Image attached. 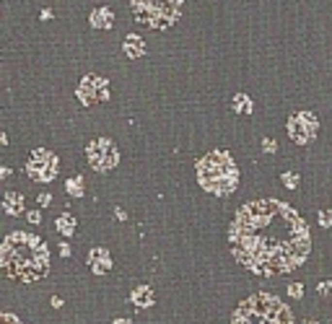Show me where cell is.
Here are the masks:
<instances>
[{"label": "cell", "mask_w": 332, "mask_h": 324, "mask_svg": "<svg viewBox=\"0 0 332 324\" xmlns=\"http://www.w3.org/2000/svg\"><path fill=\"white\" fill-rule=\"evenodd\" d=\"M285 130H288V138L299 146H309V143L316 140V132H319V119H316L314 112H293L285 122Z\"/></svg>", "instance_id": "cell-6"}, {"label": "cell", "mask_w": 332, "mask_h": 324, "mask_svg": "<svg viewBox=\"0 0 332 324\" xmlns=\"http://www.w3.org/2000/svg\"><path fill=\"white\" fill-rule=\"evenodd\" d=\"M3 210L13 218H18L21 213H24V194L21 192H5L3 197Z\"/></svg>", "instance_id": "cell-13"}, {"label": "cell", "mask_w": 332, "mask_h": 324, "mask_svg": "<svg viewBox=\"0 0 332 324\" xmlns=\"http://www.w3.org/2000/svg\"><path fill=\"white\" fill-rule=\"evenodd\" d=\"M0 177H3V179H8V177H11V169H8V166H3V171H0Z\"/></svg>", "instance_id": "cell-27"}, {"label": "cell", "mask_w": 332, "mask_h": 324, "mask_svg": "<svg viewBox=\"0 0 332 324\" xmlns=\"http://www.w3.org/2000/svg\"><path fill=\"white\" fill-rule=\"evenodd\" d=\"M319 226L322 228H332V213L330 210H322L319 213Z\"/></svg>", "instance_id": "cell-19"}, {"label": "cell", "mask_w": 332, "mask_h": 324, "mask_svg": "<svg viewBox=\"0 0 332 324\" xmlns=\"http://www.w3.org/2000/svg\"><path fill=\"white\" fill-rule=\"evenodd\" d=\"M0 267L13 280H39L50 270L47 244L29 231H11L0 246Z\"/></svg>", "instance_id": "cell-2"}, {"label": "cell", "mask_w": 332, "mask_h": 324, "mask_svg": "<svg viewBox=\"0 0 332 324\" xmlns=\"http://www.w3.org/2000/svg\"><path fill=\"white\" fill-rule=\"evenodd\" d=\"M115 215H117V218H119V221H125V218H127V215H125V213H122V208H115Z\"/></svg>", "instance_id": "cell-26"}, {"label": "cell", "mask_w": 332, "mask_h": 324, "mask_svg": "<svg viewBox=\"0 0 332 324\" xmlns=\"http://www.w3.org/2000/svg\"><path fill=\"white\" fill-rule=\"evenodd\" d=\"M133 298H135V306H150V304H153V291L140 285V288H135Z\"/></svg>", "instance_id": "cell-16"}, {"label": "cell", "mask_w": 332, "mask_h": 324, "mask_svg": "<svg viewBox=\"0 0 332 324\" xmlns=\"http://www.w3.org/2000/svg\"><path fill=\"white\" fill-rule=\"evenodd\" d=\"M122 52L127 60H140L146 55V42H143L140 34H127L122 39Z\"/></svg>", "instance_id": "cell-11"}, {"label": "cell", "mask_w": 332, "mask_h": 324, "mask_svg": "<svg viewBox=\"0 0 332 324\" xmlns=\"http://www.w3.org/2000/svg\"><path fill=\"white\" fill-rule=\"evenodd\" d=\"M231 324H293V314L275 296L257 293L233 311Z\"/></svg>", "instance_id": "cell-4"}, {"label": "cell", "mask_w": 332, "mask_h": 324, "mask_svg": "<svg viewBox=\"0 0 332 324\" xmlns=\"http://www.w3.org/2000/svg\"><path fill=\"white\" fill-rule=\"evenodd\" d=\"M88 24H91L94 29H104V32H109V29L115 26V11L107 8V5H99V8L91 11Z\"/></svg>", "instance_id": "cell-10"}, {"label": "cell", "mask_w": 332, "mask_h": 324, "mask_svg": "<svg viewBox=\"0 0 332 324\" xmlns=\"http://www.w3.org/2000/svg\"><path fill=\"white\" fill-rule=\"evenodd\" d=\"M88 265H91L94 273H107V270L112 267V257L107 249H101V246H96V249H91V254H88Z\"/></svg>", "instance_id": "cell-12"}, {"label": "cell", "mask_w": 332, "mask_h": 324, "mask_svg": "<svg viewBox=\"0 0 332 324\" xmlns=\"http://www.w3.org/2000/svg\"><path fill=\"white\" fill-rule=\"evenodd\" d=\"M179 8L182 5L171 0H133V13L140 24H148L150 29H169L177 24Z\"/></svg>", "instance_id": "cell-5"}, {"label": "cell", "mask_w": 332, "mask_h": 324, "mask_svg": "<svg viewBox=\"0 0 332 324\" xmlns=\"http://www.w3.org/2000/svg\"><path fill=\"white\" fill-rule=\"evenodd\" d=\"M65 190H67L70 197H81V194H83V177H70L65 182Z\"/></svg>", "instance_id": "cell-17"}, {"label": "cell", "mask_w": 332, "mask_h": 324, "mask_svg": "<svg viewBox=\"0 0 332 324\" xmlns=\"http://www.w3.org/2000/svg\"><path fill=\"white\" fill-rule=\"evenodd\" d=\"M50 200H52L50 194H39V205H50Z\"/></svg>", "instance_id": "cell-25"}, {"label": "cell", "mask_w": 332, "mask_h": 324, "mask_svg": "<svg viewBox=\"0 0 332 324\" xmlns=\"http://www.w3.org/2000/svg\"><path fill=\"white\" fill-rule=\"evenodd\" d=\"M262 150H265V153H278V143L273 138H265L262 140Z\"/></svg>", "instance_id": "cell-20"}, {"label": "cell", "mask_w": 332, "mask_h": 324, "mask_svg": "<svg viewBox=\"0 0 332 324\" xmlns=\"http://www.w3.org/2000/svg\"><path fill=\"white\" fill-rule=\"evenodd\" d=\"M288 293H293V296H301V293H304V288H301V285H291Z\"/></svg>", "instance_id": "cell-22"}, {"label": "cell", "mask_w": 332, "mask_h": 324, "mask_svg": "<svg viewBox=\"0 0 332 324\" xmlns=\"http://www.w3.org/2000/svg\"><path fill=\"white\" fill-rule=\"evenodd\" d=\"M86 153H88V163H91L96 171H109V169H115L117 161H119L117 146L109 138L91 140V143H88V148H86Z\"/></svg>", "instance_id": "cell-9"}, {"label": "cell", "mask_w": 332, "mask_h": 324, "mask_svg": "<svg viewBox=\"0 0 332 324\" xmlns=\"http://www.w3.org/2000/svg\"><path fill=\"white\" fill-rule=\"evenodd\" d=\"M231 109L236 112V114H252L254 101L249 99V94L239 91V94H233V96H231Z\"/></svg>", "instance_id": "cell-14"}, {"label": "cell", "mask_w": 332, "mask_h": 324, "mask_svg": "<svg viewBox=\"0 0 332 324\" xmlns=\"http://www.w3.org/2000/svg\"><path fill=\"white\" fill-rule=\"evenodd\" d=\"M57 169H60L57 156L47 148L32 150V156H29V161H26V174H29V179H34V182H44V184L52 182V179L57 177Z\"/></svg>", "instance_id": "cell-7"}, {"label": "cell", "mask_w": 332, "mask_h": 324, "mask_svg": "<svg viewBox=\"0 0 332 324\" xmlns=\"http://www.w3.org/2000/svg\"><path fill=\"white\" fill-rule=\"evenodd\" d=\"M39 18H42V21H50V18H52V11H50V8H44Z\"/></svg>", "instance_id": "cell-24"}, {"label": "cell", "mask_w": 332, "mask_h": 324, "mask_svg": "<svg viewBox=\"0 0 332 324\" xmlns=\"http://www.w3.org/2000/svg\"><path fill=\"white\" fill-rule=\"evenodd\" d=\"M198 182L210 194H231L239 184V169L236 161L226 150H213L198 161Z\"/></svg>", "instance_id": "cell-3"}, {"label": "cell", "mask_w": 332, "mask_h": 324, "mask_svg": "<svg viewBox=\"0 0 332 324\" xmlns=\"http://www.w3.org/2000/svg\"><path fill=\"white\" fill-rule=\"evenodd\" d=\"M0 324H18V322H16V316H13V314H3Z\"/></svg>", "instance_id": "cell-21"}, {"label": "cell", "mask_w": 332, "mask_h": 324, "mask_svg": "<svg viewBox=\"0 0 332 324\" xmlns=\"http://www.w3.org/2000/svg\"><path fill=\"white\" fill-rule=\"evenodd\" d=\"M117 324H122V322H117ZM125 324H130V322H125Z\"/></svg>", "instance_id": "cell-28"}, {"label": "cell", "mask_w": 332, "mask_h": 324, "mask_svg": "<svg viewBox=\"0 0 332 324\" xmlns=\"http://www.w3.org/2000/svg\"><path fill=\"white\" fill-rule=\"evenodd\" d=\"M299 182H301V179H299L296 171H285V174H283V184L288 187V190H296Z\"/></svg>", "instance_id": "cell-18"}, {"label": "cell", "mask_w": 332, "mask_h": 324, "mask_svg": "<svg viewBox=\"0 0 332 324\" xmlns=\"http://www.w3.org/2000/svg\"><path fill=\"white\" fill-rule=\"evenodd\" d=\"M229 244L233 257L262 277L299 267L312 249L304 218L281 200L244 202L229 228Z\"/></svg>", "instance_id": "cell-1"}, {"label": "cell", "mask_w": 332, "mask_h": 324, "mask_svg": "<svg viewBox=\"0 0 332 324\" xmlns=\"http://www.w3.org/2000/svg\"><path fill=\"white\" fill-rule=\"evenodd\" d=\"M75 96H78V101L83 107H96V104H101V101H109V81L96 75V73L83 75Z\"/></svg>", "instance_id": "cell-8"}, {"label": "cell", "mask_w": 332, "mask_h": 324, "mask_svg": "<svg viewBox=\"0 0 332 324\" xmlns=\"http://www.w3.org/2000/svg\"><path fill=\"white\" fill-rule=\"evenodd\" d=\"M29 221H32V223H39V221H42V215L34 210V213H29Z\"/></svg>", "instance_id": "cell-23"}, {"label": "cell", "mask_w": 332, "mask_h": 324, "mask_svg": "<svg viewBox=\"0 0 332 324\" xmlns=\"http://www.w3.org/2000/svg\"><path fill=\"white\" fill-rule=\"evenodd\" d=\"M57 231L63 233V236H73V231H75V218L70 213H65V215H60L57 218Z\"/></svg>", "instance_id": "cell-15"}]
</instances>
